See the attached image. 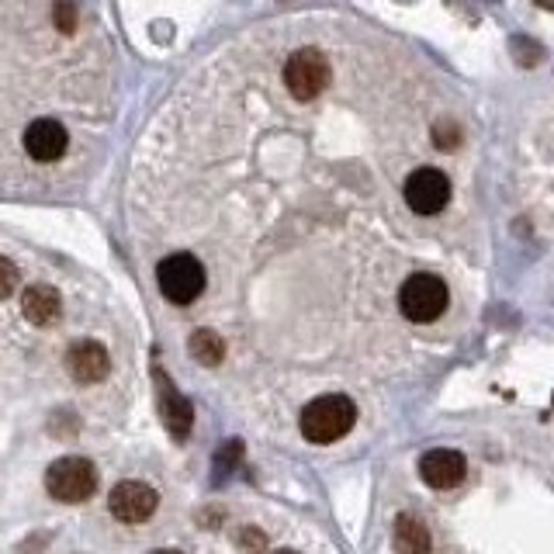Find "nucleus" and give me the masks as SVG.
<instances>
[{
  "label": "nucleus",
  "instance_id": "1",
  "mask_svg": "<svg viewBox=\"0 0 554 554\" xmlns=\"http://www.w3.org/2000/svg\"><path fill=\"white\" fill-rule=\"evenodd\" d=\"M302 433L312 444H336L357 423V406L347 395H319L302 409Z\"/></svg>",
  "mask_w": 554,
  "mask_h": 554
},
{
  "label": "nucleus",
  "instance_id": "2",
  "mask_svg": "<svg viewBox=\"0 0 554 554\" xmlns=\"http://www.w3.org/2000/svg\"><path fill=\"white\" fill-rule=\"evenodd\" d=\"M451 291L437 274H413L399 288V309L409 323H433L447 312Z\"/></svg>",
  "mask_w": 554,
  "mask_h": 554
},
{
  "label": "nucleus",
  "instance_id": "3",
  "mask_svg": "<svg viewBox=\"0 0 554 554\" xmlns=\"http://www.w3.org/2000/svg\"><path fill=\"white\" fill-rule=\"evenodd\" d=\"M46 489L56 503H87L97 492V468L87 458H59L46 471Z\"/></svg>",
  "mask_w": 554,
  "mask_h": 554
},
{
  "label": "nucleus",
  "instance_id": "4",
  "mask_svg": "<svg viewBox=\"0 0 554 554\" xmlns=\"http://www.w3.org/2000/svg\"><path fill=\"white\" fill-rule=\"evenodd\" d=\"M156 284H160L163 298L174 305H191L194 298L205 291V267L191 253H174V257L160 260L156 267Z\"/></svg>",
  "mask_w": 554,
  "mask_h": 554
},
{
  "label": "nucleus",
  "instance_id": "5",
  "mask_svg": "<svg viewBox=\"0 0 554 554\" xmlns=\"http://www.w3.org/2000/svg\"><path fill=\"white\" fill-rule=\"evenodd\" d=\"M329 59L319 49H298L284 63V87L291 91L295 101H312L329 87Z\"/></svg>",
  "mask_w": 554,
  "mask_h": 554
},
{
  "label": "nucleus",
  "instance_id": "6",
  "mask_svg": "<svg viewBox=\"0 0 554 554\" xmlns=\"http://www.w3.org/2000/svg\"><path fill=\"white\" fill-rule=\"evenodd\" d=\"M402 194H406V205L413 208L416 215H437V212H444L447 201H451V181H447L444 170L419 167L406 177Z\"/></svg>",
  "mask_w": 554,
  "mask_h": 554
},
{
  "label": "nucleus",
  "instance_id": "7",
  "mask_svg": "<svg viewBox=\"0 0 554 554\" xmlns=\"http://www.w3.org/2000/svg\"><path fill=\"white\" fill-rule=\"evenodd\" d=\"M156 489L146 482H136V478H129V482H118L115 489H111L108 496V509L111 516H118L122 523H146L149 516L156 513Z\"/></svg>",
  "mask_w": 554,
  "mask_h": 554
},
{
  "label": "nucleus",
  "instance_id": "8",
  "mask_svg": "<svg viewBox=\"0 0 554 554\" xmlns=\"http://www.w3.org/2000/svg\"><path fill=\"white\" fill-rule=\"evenodd\" d=\"M464 471H468V464H464V454L451 451V447H437V451H426L423 461H419V475H423V482L430 485V489H437V492L458 489V485L464 482Z\"/></svg>",
  "mask_w": 554,
  "mask_h": 554
},
{
  "label": "nucleus",
  "instance_id": "9",
  "mask_svg": "<svg viewBox=\"0 0 554 554\" xmlns=\"http://www.w3.org/2000/svg\"><path fill=\"white\" fill-rule=\"evenodd\" d=\"M66 368H70V374L80 381V385H97V381L108 378L111 357H108V350H104V343L77 340L70 347V354H66Z\"/></svg>",
  "mask_w": 554,
  "mask_h": 554
},
{
  "label": "nucleus",
  "instance_id": "10",
  "mask_svg": "<svg viewBox=\"0 0 554 554\" xmlns=\"http://www.w3.org/2000/svg\"><path fill=\"white\" fill-rule=\"evenodd\" d=\"M66 146H70V136H66V129L56 122V118H39V122L28 125L25 149H28V156H32V160L56 163L59 156L66 153Z\"/></svg>",
  "mask_w": 554,
  "mask_h": 554
},
{
  "label": "nucleus",
  "instance_id": "11",
  "mask_svg": "<svg viewBox=\"0 0 554 554\" xmlns=\"http://www.w3.org/2000/svg\"><path fill=\"white\" fill-rule=\"evenodd\" d=\"M156 388H160V416H163V423H167V430L174 433L177 440H184L187 433H191V426H194L191 402H187L184 395L177 392L174 385H170L167 374H156Z\"/></svg>",
  "mask_w": 554,
  "mask_h": 554
},
{
  "label": "nucleus",
  "instance_id": "12",
  "mask_svg": "<svg viewBox=\"0 0 554 554\" xmlns=\"http://www.w3.org/2000/svg\"><path fill=\"white\" fill-rule=\"evenodd\" d=\"M21 312L32 326H52L59 316H63V298H59L56 288L49 284H32V288L21 295Z\"/></svg>",
  "mask_w": 554,
  "mask_h": 554
},
{
  "label": "nucleus",
  "instance_id": "13",
  "mask_svg": "<svg viewBox=\"0 0 554 554\" xmlns=\"http://www.w3.org/2000/svg\"><path fill=\"white\" fill-rule=\"evenodd\" d=\"M392 544L399 554H433V541L426 523L413 513H402L392 527Z\"/></svg>",
  "mask_w": 554,
  "mask_h": 554
},
{
  "label": "nucleus",
  "instance_id": "14",
  "mask_svg": "<svg viewBox=\"0 0 554 554\" xmlns=\"http://www.w3.org/2000/svg\"><path fill=\"white\" fill-rule=\"evenodd\" d=\"M191 357L198 364H205V368H215V364H222V357H226V340H222L215 329H198V333H191Z\"/></svg>",
  "mask_w": 554,
  "mask_h": 554
},
{
  "label": "nucleus",
  "instance_id": "15",
  "mask_svg": "<svg viewBox=\"0 0 554 554\" xmlns=\"http://www.w3.org/2000/svg\"><path fill=\"white\" fill-rule=\"evenodd\" d=\"M52 21L63 35H73L77 32V4L73 0H59L56 11H52Z\"/></svg>",
  "mask_w": 554,
  "mask_h": 554
},
{
  "label": "nucleus",
  "instance_id": "16",
  "mask_svg": "<svg viewBox=\"0 0 554 554\" xmlns=\"http://www.w3.org/2000/svg\"><path fill=\"white\" fill-rule=\"evenodd\" d=\"M433 142H437L440 149H454L461 142V129L451 122V118H440V122L433 125Z\"/></svg>",
  "mask_w": 554,
  "mask_h": 554
},
{
  "label": "nucleus",
  "instance_id": "17",
  "mask_svg": "<svg viewBox=\"0 0 554 554\" xmlns=\"http://www.w3.org/2000/svg\"><path fill=\"white\" fill-rule=\"evenodd\" d=\"M239 551L243 554H264L267 551V537L257 527H243L239 530Z\"/></svg>",
  "mask_w": 554,
  "mask_h": 554
},
{
  "label": "nucleus",
  "instance_id": "18",
  "mask_svg": "<svg viewBox=\"0 0 554 554\" xmlns=\"http://www.w3.org/2000/svg\"><path fill=\"white\" fill-rule=\"evenodd\" d=\"M14 288H18V267H14L7 257H0V302L11 298Z\"/></svg>",
  "mask_w": 554,
  "mask_h": 554
},
{
  "label": "nucleus",
  "instance_id": "19",
  "mask_svg": "<svg viewBox=\"0 0 554 554\" xmlns=\"http://www.w3.org/2000/svg\"><path fill=\"white\" fill-rule=\"evenodd\" d=\"M513 49H516V59H520V66H537V59H541V49L527 46V39H523V35H516V39H513Z\"/></svg>",
  "mask_w": 554,
  "mask_h": 554
},
{
  "label": "nucleus",
  "instance_id": "20",
  "mask_svg": "<svg viewBox=\"0 0 554 554\" xmlns=\"http://www.w3.org/2000/svg\"><path fill=\"white\" fill-rule=\"evenodd\" d=\"M537 7H544V11H554V0H537Z\"/></svg>",
  "mask_w": 554,
  "mask_h": 554
},
{
  "label": "nucleus",
  "instance_id": "21",
  "mask_svg": "<svg viewBox=\"0 0 554 554\" xmlns=\"http://www.w3.org/2000/svg\"><path fill=\"white\" fill-rule=\"evenodd\" d=\"M153 554H181V551H174V548H163V551H153Z\"/></svg>",
  "mask_w": 554,
  "mask_h": 554
},
{
  "label": "nucleus",
  "instance_id": "22",
  "mask_svg": "<svg viewBox=\"0 0 554 554\" xmlns=\"http://www.w3.org/2000/svg\"><path fill=\"white\" fill-rule=\"evenodd\" d=\"M271 554H295V551H288V548H281V551H271Z\"/></svg>",
  "mask_w": 554,
  "mask_h": 554
},
{
  "label": "nucleus",
  "instance_id": "23",
  "mask_svg": "<svg viewBox=\"0 0 554 554\" xmlns=\"http://www.w3.org/2000/svg\"><path fill=\"white\" fill-rule=\"evenodd\" d=\"M551 402H554V399H551Z\"/></svg>",
  "mask_w": 554,
  "mask_h": 554
}]
</instances>
